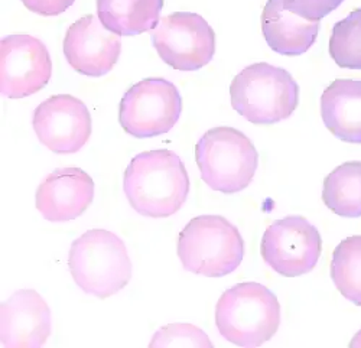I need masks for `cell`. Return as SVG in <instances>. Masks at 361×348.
I'll return each mask as SVG.
<instances>
[{
  "mask_svg": "<svg viewBox=\"0 0 361 348\" xmlns=\"http://www.w3.org/2000/svg\"><path fill=\"white\" fill-rule=\"evenodd\" d=\"M123 189L132 209L152 218L173 216L188 198L190 178L180 158L168 151H147L125 170Z\"/></svg>",
  "mask_w": 361,
  "mask_h": 348,
  "instance_id": "cell-1",
  "label": "cell"
},
{
  "mask_svg": "<svg viewBox=\"0 0 361 348\" xmlns=\"http://www.w3.org/2000/svg\"><path fill=\"white\" fill-rule=\"evenodd\" d=\"M219 333L238 347H259L281 325V304L269 287L245 282L234 285L216 305Z\"/></svg>",
  "mask_w": 361,
  "mask_h": 348,
  "instance_id": "cell-2",
  "label": "cell"
},
{
  "mask_svg": "<svg viewBox=\"0 0 361 348\" xmlns=\"http://www.w3.org/2000/svg\"><path fill=\"white\" fill-rule=\"evenodd\" d=\"M68 268L82 291L100 299L122 291L132 278L123 240L103 228L88 230L71 244Z\"/></svg>",
  "mask_w": 361,
  "mask_h": 348,
  "instance_id": "cell-3",
  "label": "cell"
},
{
  "mask_svg": "<svg viewBox=\"0 0 361 348\" xmlns=\"http://www.w3.org/2000/svg\"><path fill=\"white\" fill-rule=\"evenodd\" d=\"M178 256L184 269L207 278L234 272L245 256L238 228L221 216L192 218L178 237Z\"/></svg>",
  "mask_w": 361,
  "mask_h": 348,
  "instance_id": "cell-4",
  "label": "cell"
},
{
  "mask_svg": "<svg viewBox=\"0 0 361 348\" xmlns=\"http://www.w3.org/2000/svg\"><path fill=\"white\" fill-rule=\"evenodd\" d=\"M233 108L255 125L290 118L299 103V85L283 68L257 63L237 74L230 85Z\"/></svg>",
  "mask_w": 361,
  "mask_h": 348,
  "instance_id": "cell-5",
  "label": "cell"
},
{
  "mask_svg": "<svg viewBox=\"0 0 361 348\" xmlns=\"http://www.w3.org/2000/svg\"><path fill=\"white\" fill-rule=\"evenodd\" d=\"M195 161L202 181L209 188L234 194L253 181L259 155L245 133L233 128H216L198 140Z\"/></svg>",
  "mask_w": 361,
  "mask_h": 348,
  "instance_id": "cell-6",
  "label": "cell"
},
{
  "mask_svg": "<svg viewBox=\"0 0 361 348\" xmlns=\"http://www.w3.org/2000/svg\"><path fill=\"white\" fill-rule=\"evenodd\" d=\"M183 111V99L176 87L165 78H146L125 93L118 107L123 130L137 139L169 132Z\"/></svg>",
  "mask_w": 361,
  "mask_h": 348,
  "instance_id": "cell-7",
  "label": "cell"
},
{
  "mask_svg": "<svg viewBox=\"0 0 361 348\" xmlns=\"http://www.w3.org/2000/svg\"><path fill=\"white\" fill-rule=\"evenodd\" d=\"M321 250L319 231L300 216H289L270 224L260 244L264 263L285 278L302 276L314 271Z\"/></svg>",
  "mask_w": 361,
  "mask_h": 348,
  "instance_id": "cell-8",
  "label": "cell"
},
{
  "mask_svg": "<svg viewBox=\"0 0 361 348\" xmlns=\"http://www.w3.org/2000/svg\"><path fill=\"white\" fill-rule=\"evenodd\" d=\"M150 37L159 56L178 71H197L216 54L213 27L197 13H172L158 23Z\"/></svg>",
  "mask_w": 361,
  "mask_h": 348,
  "instance_id": "cell-9",
  "label": "cell"
},
{
  "mask_svg": "<svg viewBox=\"0 0 361 348\" xmlns=\"http://www.w3.org/2000/svg\"><path fill=\"white\" fill-rule=\"evenodd\" d=\"M52 61L47 46L34 37L11 35L0 42V92L23 99L49 82Z\"/></svg>",
  "mask_w": 361,
  "mask_h": 348,
  "instance_id": "cell-10",
  "label": "cell"
},
{
  "mask_svg": "<svg viewBox=\"0 0 361 348\" xmlns=\"http://www.w3.org/2000/svg\"><path fill=\"white\" fill-rule=\"evenodd\" d=\"M39 142L59 155L78 152L92 135V116L84 101L70 94L52 96L34 113Z\"/></svg>",
  "mask_w": 361,
  "mask_h": 348,
  "instance_id": "cell-11",
  "label": "cell"
},
{
  "mask_svg": "<svg viewBox=\"0 0 361 348\" xmlns=\"http://www.w3.org/2000/svg\"><path fill=\"white\" fill-rule=\"evenodd\" d=\"M120 52V37L109 31L94 15L74 22L64 38V55L68 64L77 73L88 77H102L110 73Z\"/></svg>",
  "mask_w": 361,
  "mask_h": 348,
  "instance_id": "cell-12",
  "label": "cell"
},
{
  "mask_svg": "<svg viewBox=\"0 0 361 348\" xmlns=\"http://www.w3.org/2000/svg\"><path fill=\"white\" fill-rule=\"evenodd\" d=\"M94 181L80 168H59L37 189V209L52 223L73 221L93 202Z\"/></svg>",
  "mask_w": 361,
  "mask_h": 348,
  "instance_id": "cell-13",
  "label": "cell"
},
{
  "mask_svg": "<svg viewBox=\"0 0 361 348\" xmlns=\"http://www.w3.org/2000/svg\"><path fill=\"white\" fill-rule=\"evenodd\" d=\"M51 334V311L42 297L23 289L2 305V347L39 348Z\"/></svg>",
  "mask_w": 361,
  "mask_h": 348,
  "instance_id": "cell-14",
  "label": "cell"
},
{
  "mask_svg": "<svg viewBox=\"0 0 361 348\" xmlns=\"http://www.w3.org/2000/svg\"><path fill=\"white\" fill-rule=\"evenodd\" d=\"M262 32L272 51L295 56L307 52L317 41L318 20H305L286 11L282 0H267L262 12Z\"/></svg>",
  "mask_w": 361,
  "mask_h": 348,
  "instance_id": "cell-15",
  "label": "cell"
},
{
  "mask_svg": "<svg viewBox=\"0 0 361 348\" xmlns=\"http://www.w3.org/2000/svg\"><path fill=\"white\" fill-rule=\"evenodd\" d=\"M321 116L326 129L347 143H361V81L338 78L321 97Z\"/></svg>",
  "mask_w": 361,
  "mask_h": 348,
  "instance_id": "cell-16",
  "label": "cell"
},
{
  "mask_svg": "<svg viewBox=\"0 0 361 348\" xmlns=\"http://www.w3.org/2000/svg\"><path fill=\"white\" fill-rule=\"evenodd\" d=\"M164 0H97V15L109 31L136 37L158 26Z\"/></svg>",
  "mask_w": 361,
  "mask_h": 348,
  "instance_id": "cell-17",
  "label": "cell"
},
{
  "mask_svg": "<svg viewBox=\"0 0 361 348\" xmlns=\"http://www.w3.org/2000/svg\"><path fill=\"white\" fill-rule=\"evenodd\" d=\"M324 204L340 217H361V162H345L324 181Z\"/></svg>",
  "mask_w": 361,
  "mask_h": 348,
  "instance_id": "cell-18",
  "label": "cell"
},
{
  "mask_svg": "<svg viewBox=\"0 0 361 348\" xmlns=\"http://www.w3.org/2000/svg\"><path fill=\"white\" fill-rule=\"evenodd\" d=\"M331 279L345 299L361 306V236H351L336 247Z\"/></svg>",
  "mask_w": 361,
  "mask_h": 348,
  "instance_id": "cell-19",
  "label": "cell"
},
{
  "mask_svg": "<svg viewBox=\"0 0 361 348\" xmlns=\"http://www.w3.org/2000/svg\"><path fill=\"white\" fill-rule=\"evenodd\" d=\"M329 55L341 68L361 70V9L353 11L334 25Z\"/></svg>",
  "mask_w": 361,
  "mask_h": 348,
  "instance_id": "cell-20",
  "label": "cell"
},
{
  "mask_svg": "<svg viewBox=\"0 0 361 348\" xmlns=\"http://www.w3.org/2000/svg\"><path fill=\"white\" fill-rule=\"evenodd\" d=\"M213 347L212 341L191 324H171L159 330L150 341V347Z\"/></svg>",
  "mask_w": 361,
  "mask_h": 348,
  "instance_id": "cell-21",
  "label": "cell"
},
{
  "mask_svg": "<svg viewBox=\"0 0 361 348\" xmlns=\"http://www.w3.org/2000/svg\"><path fill=\"white\" fill-rule=\"evenodd\" d=\"M344 0H282L283 8L305 20H321L334 12Z\"/></svg>",
  "mask_w": 361,
  "mask_h": 348,
  "instance_id": "cell-22",
  "label": "cell"
},
{
  "mask_svg": "<svg viewBox=\"0 0 361 348\" xmlns=\"http://www.w3.org/2000/svg\"><path fill=\"white\" fill-rule=\"evenodd\" d=\"M75 0H22V4L41 16H58L64 13Z\"/></svg>",
  "mask_w": 361,
  "mask_h": 348,
  "instance_id": "cell-23",
  "label": "cell"
},
{
  "mask_svg": "<svg viewBox=\"0 0 361 348\" xmlns=\"http://www.w3.org/2000/svg\"><path fill=\"white\" fill-rule=\"evenodd\" d=\"M351 348H361V330L354 335V338L350 342Z\"/></svg>",
  "mask_w": 361,
  "mask_h": 348,
  "instance_id": "cell-24",
  "label": "cell"
}]
</instances>
